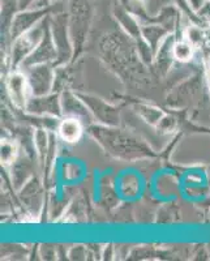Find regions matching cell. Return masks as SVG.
<instances>
[{"mask_svg": "<svg viewBox=\"0 0 210 261\" xmlns=\"http://www.w3.org/2000/svg\"><path fill=\"white\" fill-rule=\"evenodd\" d=\"M60 135L68 143H74L81 136V125L74 119H67L60 125Z\"/></svg>", "mask_w": 210, "mask_h": 261, "instance_id": "obj_1", "label": "cell"}]
</instances>
